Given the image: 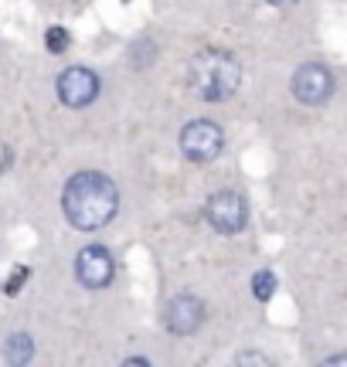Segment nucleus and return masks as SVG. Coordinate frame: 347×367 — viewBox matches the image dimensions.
Segmentation results:
<instances>
[{"label": "nucleus", "instance_id": "nucleus-1", "mask_svg": "<svg viewBox=\"0 0 347 367\" xmlns=\"http://www.w3.org/2000/svg\"><path fill=\"white\" fill-rule=\"evenodd\" d=\"M61 208H65V218L82 228V232H96L109 225L116 218V208H119V190L116 184L109 181L106 174L99 170H82L72 181L65 184V194H61Z\"/></svg>", "mask_w": 347, "mask_h": 367}, {"label": "nucleus", "instance_id": "nucleus-2", "mask_svg": "<svg viewBox=\"0 0 347 367\" xmlns=\"http://www.w3.org/2000/svg\"><path fill=\"white\" fill-rule=\"evenodd\" d=\"M187 82H191V89H194L205 103H225V99L235 96V89H239L242 68L228 52L208 48V52H198L191 58Z\"/></svg>", "mask_w": 347, "mask_h": 367}, {"label": "nucleus", "instance_id": "nucleus-3", "mask_svg": "<svg viewBox=\"0 0 347 367\" xmlns=\"http://www.w3.org/2000/svg\"><path fill=\"white\" fill-rule=\"evenodd\" d=\"M221 147H225V133L218 123L212 119H191L184 130H181V150H184L187 160H194V163H208L221 153Z\"/></svg>", "mask_w": 347, "mask_h": 367}, {"label": "nucleus", "instance_id": "nucleus-4", "mask_svg": "<svg viewBox=\"0 0 347 367\" xmlns=\"http://www.w3.org/2000/svg\"><path fill=\"white\" fill-rule=\"evenodd\" d=\"M205 211H208V221H212L221 235H235V232L245 228V221H249V204H245V197L235 194V190L212 194Z\"/></svg>", "mask_w": 347, "mask_h": 367}, {"label": "nucleus", "instance_id": "nucleus-5", "mask_svg": "<svg viewBox=\"0 0 347 367\" xmlns=\"http://www.w3.org/2000/svg\"><path fill=\"white\" fill-rule=\"evenodd\" d=\"M330 92H334V75H330V68H323L317 61H307V65H300L293 75V96L300 99L303 105H320L330 99Z\"/></svg>", "mask_w": 347, "mask_h": 367}, {"label": "nucleus", "instance_id": "nucleus-6", "mask_svg": "<svg viewBox=\"0 0 347 367\" xmlns=\"http://www.w3.org/2000/svg\"><path fill=\"white\" fill-rule=\"evenodd\" d=\"M75 276L85 289H106L116 276V262L103 245H89L82 248L79 259H75Z\"/></svg>", "mask_w": 347, "mask_h": 367}, {"label": "nucleus", "instance_id": "nucleus-7", "mask_svg": "<svg viewBox=\"0 0 347 367\" xmlns=\"http://www.w3.org/2000/svg\"><path fill=\"white\" fill-rule=\"evenodd\" d=\"M58 96H61V103L72 105V109H82V105L96 103V96H99V79H96V72H89V68H82V65L65 68L61 79H58Z\"/></svg>", "mask_w": 347, "mask_h": 367}, {"label": "nucleus", "instance_id": "nucleus-8", "mask_svg": "<svg viewBox=\"0 0 347 367\" xmlns=\"http://www.w3.org/2000/svg\"><path fill=\"white\" fill-rule=\"evenodd\" d=\"M163 323H167L170 334L187 337V334H194V330L205 323V303H201L198 296H191V292H181V296H174V299L167 303Z\"/></svg>", "mask_w": 347, "mask_h": 367}, {"label": "nucleus", "instance_id": "nucleus-9", "mask_svg": "<svg viewBox=\"0 0 347 367\" xmlns=\"http://www.w3.org/2000/svg\"><path fill=\"white\" fill-rule=\"evenodd\" d=\"M3 357H7L10 367H27L31 357H34V340H31L27 334H14V337L7 340V347H3Z\"/></svg>", "mask_w": 347, "mask_h": 367}, {"label": "nucleus", "instance_id": "nucleus-10", "mask_svg": "<svg viewBox=\"0 0 347 367\" xmlns=\"http://www.w3.org/2000/svg\"><path fill=\"white\" fill-rule=\"evenodd\" d=\"M252 292H256V299H272V292H276V276L269 272V269H263V272H256L252 276Z\"/></svg>", "mask_w": 347, "mask_h": 367}, {"label": "nucleus", "instance_id": "nucleus-11", "mask_svg": "<svg viewBox=\"0 0 347 367\" xmlns=\"http://www.w3.org/2000/svg\"><path fill=\"white\" fill-rule=\"evenodd\" d=\"M232 367H276V364L269 361L266 354H259V350H245V354L235 357V364Z\"/></svg>", "mask_w": 347, "mask_h": 367}, {"label": "nucleus", "instance_id": "nucleus-12", "mask_svg": "<svg viewBox=\"0 0 347 367\" xmlns=\"http://www.w3.org/2000/svg\"><path fill=\"white\" fill-rule=\"evenodd\" d=\"M45 41H48V52H65L68 48V31L65 27H48V34H45Z\"/></svg>", "mask_w": 347, "mask_h": 367}, {"label": "nucleus", "instance_id": "nucleus-13", "mask_svg": "<svg viewBox=\"0 0 347 367\" xmlns=\"http://www.w3.org/2000/svg\"><path fill=\"white\" fill-rule=\"evenodd\" d=\"M27 276H31V272H27V269H17V272H14V279H10V283H7V292H10V296H14V292H17V286H21V279H27Z\"/></svg>", "mask_w": 347, "mask_h": 367}, {"label": "nucleus", "instance_id": "nucleus-14", "mask_svg": "<svg viewBox=\"0 0 347 367\" xmlns=\"http://www.w3.org/2000/svg\"><path fill=\"white\" fill-rule=\"evenodd\" d=\"M320 367H347V354H341V357H330V361H323Z\"/></svg>", "mask_w": 347, "mask_h": 367}, {"label": "nucleus", "instance_id": "nucleus-15", "mask_svg": "<svg viewBox=\"0 0 347 367\" xmlns=\"http://www.w3.org/2000/svg\"><path fill=\"white\" fill-rule=\"evenodd\" d=\"M123 367H150L143 357H130V361H123Z\"/></svg>", "mask_w": 347, "mask_h": 367}, {"label": "nucleus", "instance_id": "nucleus-16", "mask_svg": "<svg viewBox=\"0 0 347 367\" xmlns=\"http://www.w3.org/2000/svg\"><path fill=\"white\" fill-rule=\"evenodd\" d=\"M7 163H10V153H7V147H0V170H7Z\"/></svg>", "mask_w": 347, "mask_h": 367}]
</instances>
